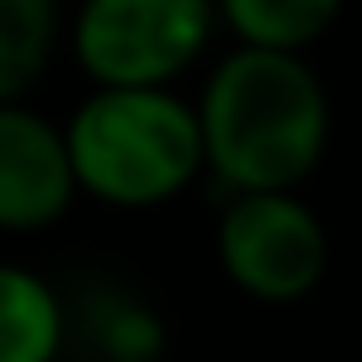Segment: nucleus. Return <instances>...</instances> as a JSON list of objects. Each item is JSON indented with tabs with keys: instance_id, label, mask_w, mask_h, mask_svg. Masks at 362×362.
I'll use <instances>...</instances> for the list:
<instances>
[{
	"instance_id": "nucleus-5",
	"label": "nucleus",
	"mask_w": 362,
	"mask_h": 362,
	"mask_svg": "<svg viewBox=\"0 0 362 362\" xmlns=\"http://www.w3.org/2000/svg\"><path fill=\"white\" fill-rule=\"evenodd\" d=\"M75 170L64 134L22 102H0V229L33 235L69 214Z\"/></svg>"
},
{
	"instance_id": "nucleus-9",
	"label": "nucleus",
	"mask_w": 362,
	"mask_h": 362,
	"mask_svg": "<svg viewBox=\"0 0 362 362\" xmlns=\"http://www.w3.org/2000/svg\"><path fill=\"white\" fill-rule=\"evenodd\" d=\"M90 320H96V346L112 362H155L165 346V325L155 320V309L134 304L123 293H102Z\"/></svg>"
},
{
	"instance_id": "nucleus-4",
	"label": "nucleus",
	"mask_w": 362,
	"mask_h": 362,
	"mask_svg": "<svg viewBox=\"0 0 362 362\" xmlns=\"http://www.w3.org/2000/svg\"><path fill=\"white\" fill-rule=\"evenodd\" d=\"M214 245L224 277L261 304H293L315 293L330 267L325 224L293 192H235Z\"/></svg>"
},
{
	"instance_id": "nucleus-3",
	"label": "nucleus",
	"mask_w": 362,
	"mask_h": 362,
	"mask_svg": "<svg viewBox=\"0 0 362 362\" xmlns=\"http://www.w3.org/2000/svg\"><path fill=\"white\" fill-rule=\"evenodd\" d=\"M214 0H80L69 48L96 86H170L203 59Z\"/></svg>"
},
{
	"instance_id": "nucleus-1",
	"label": "nucleus",
	"mask_w": 362,
	"mask_h": 362,
	"mask_svg": "<svg viewBox=\"0 0 362 362\" xmlns=\"http://www.w3.org/2000/svg\"><path fill=\"white\" fill-rule=\"evenodd\" d=\"M203 165L235 192H293L325 160L330 96L304 54L240 43L197 96Z\"/></svg>"
},
{
	"instance_id": "nucleus-7",
	"label": "nucleus",
	"mask_w": 362,
	"mask_h": 362,
	"mask_svg": "<svg viewBox=\"0 0 362 362\" xmlns=\"http://www.w3.org/2000/svg\"><path fill=\"white\" fill-rule=\"evenodd\" d=\"M341 6L346 0H214V16H224L245 48L304 54L336 27Z\"/></svg>"
},
{
	"instance_id": "nucleus-10",
	"label": "nucleus",
	"mask_w": 362,
	"mask_h": 362,
	"mask_svg": "<svg viewBox=\"0 0 362 362\" xmlns=\"http://www.w3.org/2000/svg\"><path fill=\"white\" fill-rule=\"evenodd\" d=\"M96 362H112V357H96Z\"/></svg>"
},
{
	"instance_id": "nucleus-8",
	"label": "nucleus",
	"mask_w": 362,
	"mask_h": 362,
	"mask_svg": "<svg viewBox=\"0 0 362 362\" xmlns=\"http://www.w3.org/2000/svg\"><path fill=\"white\" fill-rule=\"evenodd\" d=\"M59 37V0H0V102H16Z\"/></svg>"
},
{
	"instance_id": "nucleus-2",
	"label": "nucleus",
	"mask_w": 362,
	"mask_h": 362,
	"mask_svg": "<svg viewBox=\"0 0 362 362\" xmlns=\"http://www.w3.org/2000/svg\"><path fill=\"white\" fill-rule=\"evenodd\" d=\"M59 134L75 192L112 208H155L203 170L197 112L170 86H96Z\"/></svg>"
},
{
	"instance_id": "nucleus-6",
	"label": "nucleus",
	"mask_w": 362,
	"mask_h": 362,
	"mask_svg": "<svg viewBox=\"0 0 362 362\" xmlns=\"http://www.w3.org/2000/svg\"><path fill=\"white\" fill-rule=\"evenodd\" d=\"M69 309L27 267L0 261V362H54L64 351Z\"/></svg>"
}]
</instances>
